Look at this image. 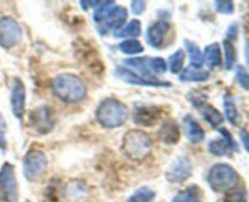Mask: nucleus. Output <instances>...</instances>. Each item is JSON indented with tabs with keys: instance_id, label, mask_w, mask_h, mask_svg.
<instances>
[{
	"instance_id": "nucleus-1",
	"label": "nucleus",
	"mask_w": 249,
	"mask_h": 202,
	"mask_svg": "<svg viewBox=\"0 0 249 202\" xmlns=\"http://www.w3.org/2000/svg\"><path fill=\"white\" fill-rule=\"evenodd\" d=\"M51 90L53 95L63 102L75 104L87 96V85L78 75L72 73H62L51 80Z\"/></svg>"
},
{
	"instance_id": "nucleus-2",
	"label": "nucleus",
	"mask_w": 249,
	"mask_h": 202,
	"mask_svg": "<svg viewBox=\"0 0 249 202\" xmlns=\"http://www.w3.org/2000/svg\"><path fill=\"white\" fill-rule=\"evenodd\" d=\"M153 143L148 134L140 129H131L122 139V151L131 161L140 162L152 152Z\"/></svg>"
},
{
	"instance_id": "nucleus-3",
	"label": "nucleus",
	"mask_w": 249,
	"mask_h": 202,
	"mask_svg": "<svg viewBox=\"0 0 249 202\" xmlns=\"http://www.w3.org/2000/svg\"><path fill=\"white\" fill-rule=\"evenodd\" d=\"M129 111L124 104L116 99L104 100L96 110V119L105 128H119L126 122Z\"/></svg>"
},
{
	"instance_id": "nucleus-4",
	"label": "nucleus",
	"mask_w": 249,
	"mask_h": 202,
	"mask_svg": "<svg viewBox=\"0 0 249 202\" xmlns=\"http://www.w3.org/2000/svg\"><path fill=\"white\" fill-rule=\"evenodd\" d=\"M208 183L209 186L215 192L230 191L237 185L238 175L231 165L218 163L209 170Z\"/></svg>"
},
{
	"instance_id": "nucleus-5",
	"label": "nucleus",
	"mask_w": 249,
	"mask_h": 202,
	"mask_svg": "<svg viewBox=\"0 0 249 202\" xmlns=\"http://www.w3.org/2000/svg\"><path fill=\"white\" fill-rule=\"evenodd\" d=\"M48 168V157L40 150H31L23 158V175L29 182H36Z\"/></svg>"
},
{
	"instance_id": "nucleus-6",
	"label": "nucleus",
	"mask_w": 249,
	"mask_h": 202,
	"mask_svg": "<svg viewBox=\"0 0 249 202\" xmlns=\"http://www.w3.org/2000/svg\"><path fill=\"white\" fill-rule=\"evenodd\" d=\"M18 184L14 165L9 162L0 168V200L4 202H18Z\"/></svg>"
},
{
	"instance_id": "nucleus-7",
	"label": "nucleus",
	"mask_w": 249,
	"mask_h": 202,
	"mask_svg": "<svg viewBox=\"0 0 249 202\" xmlns=\"http://www.w3.org/2000/svg\"><path fill=\"white\" fill-rule=\"evenodd\" d=\"M22 39V28L15 18L5 16L0 18V46L10 49Z\"/></svg>"
},
{
	"instance_id": "nucleus-8",
	"label": "nucleus",
	"mask_w": 249,
	"mask_h": 202,
	"mask_svg": "<svg viewBox=\"0 0 249 202\" xmlns=\"http://www.w3.org/2000/svg\"><path fill=\"white\" fill-rule=\"evenodd\" d=\"M28 123L36 134H40V135L48 134L53 128V114H51V110L48 106H45V105L36 107V110H33L29 113Z\"/></svg>"
},
{
	"instance_id": "nucleus-9",
	"label": "nucleus",
	"mask_w": 249,
	"mask_h": 202,
	"mask_svg": "<svg viewBox=\"0 0 249 202\" xmlns=\"http://www.w3.org/2000/svg\"><path fill=\"white\" fill-rule=\"evenodd\" d=\"M162 118V109L155 105H135L133 111V121L139 126L151 127Z\"/></svg>"
},
{
	"instance_id": "nucleus-10",
	"label": "nucleus",
	"mask_w": 249,
	"mask_h": 202,
	"mask_svg": "<svg viewBox=\"0 0 249 202\" xmlns=\"http://www.w3.org/2000/svg\"><path fill=\"white\" fill-rule=\"evenodd\" d=\"M114 74L117 78H119L123 82L133 85H142V87H172L169 82H163L160 79H147L142 77L139 73L133 72L131 70L126 67H117L114 71Z\"/></svg>"
},
{
	"instance_id": "nucleus-11",
	"label": "nucleus",
	"mask_w": 249,
	"mask_h": 202,
	"mask_svg": "<svg viewBox=\"0 0 249 202\" xmlns=\"http://www.w3.org/2000/svg\"><path fill=\"white\" fill-rule=\"evenodd\" d=\"M126 17H128V12H126L125 7L114 6L109 11V14L100 23H97L99 24L97 31L102 36H105V34H107L111 31H118L123 26L124 22L126 21Z\"/></svg>"
},
{
	"instance_id": "nucleus-12",
	"label": "nucleus",
	"mask_w": 249,
	"mask_h": 202,
	"mask_svg": "<svg viewBox=\"0 0 249 202\" xmlns=\"http://www.w3.org/2000/svg\"><path fill=\"white\" fill-rule=\"evenodd\" d=\"M192 165L187 157H178L170 165L169 169L167 170L168 182L170 183H182L191 175Z\"/></svg>"
},
{
	"instance_id": "nucleus-13",
	"label": "nucleus",
	"mask_w": 249,
	"mask_h": 202,
	"mask_svg": "<svg viewBox=\"0 0 249 202\" xmlns=\"http://www.w3.org/2000/svg\"><path fill=\"white\" fill-rule=\"evenodd\" d=\"M219 131L223 135V139H214V140L209 141L208 148L212 155L224 157V156L230 155L231 151L237 150V145L225 128H220Z\"/></svg>"
},
{
	"instance_id": "nucleus-14",
	"label": "nucleus",
	"mask_w": 249,
	"mask_h": 202,
	"mask_svg": "<svg viewBox=\"0 0 249 202\" xmlns=\"http://www.w3.org/2000/svg\"><path fill=\"white\" fill-rule=\"evenodd\" d=\"M11 110L16 118L22 119L26 110V87L21 79H15L11 89Z\"/></svg>"
},
{
	"instance_id": "nucleus-15",
	"label": "nucleus",
	"mask_w": 249,
	"mask_h": 202,
	"mask_svg": "<svg viewBox=\"0 0 249 202\" xmlns=\"http://www.w3.org/2000/svg\"><path fill=\"white\" fill-rule=\"evenodd\" d=\"M169 29L170 24L167 21L160 19V21L155 22V23L148 27L147 33H146V40L153 48H160L162 45L165 34L168 33Z\"/></svg>"
},
{
	"instance_id": "nucleus-16",
	"label": "nucleus",
	"mask_w": 249,
	"mask_h": 202,
	"mask_svg": "<svg viewBox=\"0 0 249 202\" xmlns=\"http://www.w3.org/2000/svg\"><path fill=\"white\" fill-rule=\"evenodd\" d=\"M89 195L87 185L79 180L70 182L65 186V196L70 202H85Z\"/></svg>"
},
{
	"instance_id": "nucleus-17",
	"label": "nucleus",
	"mask_w": 249,
	"mask_h": 202,
	"mask_svg": "<svg viewBox=\"0 0 249 202\" xmlns=\"http://www.w3.org/2000/svg\"><path fill=\"white\" fill-rule=\"evenodd\" d=\"M158 135H160V140L167 145H175L179 141L180 135H181L179 124L174 119L165 121L160 127Z\"/></svg>"
},
{
	"instance_id": "nucleus-18",
	"label": "nucleus",
	"mask_w": 249,
	"mask_h": 202,
	"mask_svg": "<svg viewBox=\"0 0 249 202\" xmlns=\"http://www.w3.org/2000/svg\"><path fill=\"white\" fill-rule=\"evenodd\" d=\"M184 130L185 135L191 141L192 144H198L201 143L204 139V130L201 127V124L196 121L192 116L187 114L184 117Z\"/></svg>"
},
{
	"instance_id": "nucleus-19",
	"label": "nucleus",
	"mask_w": 249,
	"mask_h": 202,
	"mask_svg": "<svg viewBox=\"0 0 249 202\" xmlns=\"http://www.w3.org/2000/svg\"><path fill=\"white\" fill-rule=\"evenodd\" d=\"M197 109L201 111L202 116L206 119L207 123H208L209 126L213 127V128H218V127H220L221 124L224 123L223 113H220V111L216 110L215 107L212 106V105L203 102V104L199 105Z\"/></svg>"
},
{
	"instance_id": "nucleus-20",
	"label": "nucleus",
	"mask_w": 249,
	"mask_h": 202,
	"mask_svg": "<svg viewBox=\"0 0 249 202\" xmlns=\"http://www.w3.org/2000/svg\"><path fill=\"white\" fill-rule=\"evenodd\" d=\"M204 62L208 63L211 68H216L221 66V48L219 43H212L204 49Z\"/></svg>"
},
{
	"instance_id": "nucleus-21",
	"label": "nucleus",
	"mask_w": 249,
	"mask_h": 202,
	"mask_svg": "<svg viewBox=\"0 0 249 202\" xmlns=\"http://www.w3.org/2000/svg\"><path fill=\"white\" fill-rule=\"evenodd\" d=\"M209 72L208 71L201 70V68H194L187 67L180 73L179 80L181 82H206L209 79Z\"/></svg>"
},
{
	"instance_id": "nucleus-22",
	"label": "nucleus",
	"mask_w": 249,
	"mask_h": 202,
	"mask_svg": "<svg viewBox=\"0 0 249 202\" xmlns=\"http://www.w3.org/2000/svg\"><path fill=\"white\" fill-rule=\"evenodd\" d=\"M148 60H150V57H134L124 60V63L128 67H133L134 70L138 71L139 73L142 74V77L147 78V79H157V78L151 74L150 67H148Z\"/></svg>"
},
{
	"instance_id": "nucleus-23",
	"label": "nucleus",
	"mask_w": 249,
	"mask_h": 202,
	"mask_svg": "<svg viewBox=\"0 0 249 202\" xmlns=\"http://www.w3.org/2000/svg\"><path fill=\"white\" fill-rule=\"evenodd\" d=\"M224 110H225L228 121L232 126H237L238 122H240V113H238V110L236 107V104L233 101V97L231 95V92H226L225 96H224Z\"/></svg>"
},
{
	"instance_id": "nucleus-24",
	"label": "nucleus",
	"mask_w": 249,
	"mask_h": 202,
	"mask_svg": "<svg viewBox=\"0 0 249 202\" xmlns=\"http://www.w3.org/2000/svg\"><path fill=\"white\" fill-rule=\"evenodd\" d=\"M185 45H186V50L189 53L190 57V63H191V67L194 68H201L204 65V57L203 53L201 51V49L194 43V41L185 40Z\"/></svg>"
},
{
	"instance_id": "nucleus-25",
	"label": "nucleus",
	"mask_w": 249,
	"mask_h": 202,
	"mask_svg": "<svg viewBox=\"0 0 249 202\" xmlns=\"http://www.w3.org/2000/svg\"><path fill=\"white\" fill-rule=\"evenodd\" d=\"M141 34V22L139 19H133L125 24L124 27H121L118 31L114 32V36L117 38H136Z\"/></svg>"
},
{
	"instance_id": "nucleus-26",
	"label": "nucleus",
	"mask_w": 249,
	"mask_h": 202,
	"mask_svg": "<svg viewBox=\"0 0 249 202\" xmlns=\"http://www.w3.org/2000/svg\"><path fill=\"white\" fill-rule=\"evenodd\" d=\"M119 50L126 55H138V54L143 53V46L140 41L135 40V39H128V40L123 41L118 45Z\"/></svg>"
},
{
	"instance_id": "nucleus-27",
	"label": "nucleus",
	"mask_w": 249,
	"mask_h": 202,
	"mask_svg": "<svg viewBox=\"0 0 249 202\" xmlns=\"http://www.w3.org/2000/svg\"><path fill=\"white\" fill-rule=\"evenodd\" d=\"M156 197L155 190L150 189V187H140L136 190L130 197H129V202H151Z\"/></svg>"
},
{
	"instance_id": "nucleus-28",
	"label": "nucleus",
	"mask_w": 249,
	"mask_h": 202,
	"mask_svg": "<svg viewBox=\"0 0 249 202\" xmlns=\"http://www.w3.org/2000/svg\"><path fill=\"white\" fill-rule=\"evenodd\" d=\"M184 58H185L184 50L179 49V50L175 51V53L169 57L170 72L174 73V74H178V73L181 72V68L182 66H184Z\"/></svg>"
},
{
	"instance_id": "nucleus-29",
	"label": "nucleus",
	"mask_w": 249,
	"mask_h": 202,
	"mask_svg": "<svg viewBox=\"0 0 249 202\" xmlns=\"http://www.w3.org/2000/svg\"><path fill=\"white\" fill-rule=\"evenodd\" d=\"M224 50H225V68L228 71L232 70L236 62V50L231 40H224Z\"/></svg>"
},
{
	"instance_id": "nucleus-30",
	"label": "nucleus",
	"mask_w": 249,
	"mask_h": 202,
	"mask_svg": "<svg viewBox=\"0 0 249 202\" xmlns=\"http://www.w3.org/2000/svg\"><path fill=\"white\" fill-rule=\"evenodd\" d=\"M114 7V1H101L99 6L95 7L94 12V21L96 23H100L107 15L109 14L112 9Z\"/></svg>"
},
{
	"instance_id": "nucleus-31",
	"label": "nucleus",
	"mask_w": 249,
	"mask_h": 202,
	"mask_svg": "<svg viewBox=\"0 0 249 202\" xmlns=\"http://www.w3.org/2000/svg\"><path fill=\"white\" fill-rule=\"evenodd\" d=\"M148 67H150L151 74L156 78V75L165 73V71H167V62H165V60H163L160 57H150V60H148Z\"/></svg>"
},
{
	"instance_id": "nucleus-32",
	"label": "nucleus",
	"mask_w": 249,
	"mask_h": 202,
	"mask_svg": "<svg viewBox=\"0 0 249 202\" xmlns=\"http://www.w3.org/2000/svg\"><path fill=\"white\" fill-rule=\"evenodd\" d=\"M236 78H237L238 84H240L243 89L245 90L249 89V77L245 66L238 65L237 67H236Z\"/></svg>"
},
{
	"instance_id": "nucleus-33",
	"label": "nucleus",
	"mask_w": 249,
	"mask_h": 202,
	"mask_svg": "<svg viewBox=\"0 0 249 202\" xmlns=\"http://www.w3.org/2000/svg\"><path fill=\"white\" fill-rule=\"evenodd\" d=\"M214 6H215L216 11L224 15L232 14L233 10H235L233 2L230 0H216V1H214Z\"/></svg>"
},
{
	"instance_id": "nucleus-34",
	"label": "nucleus",
	"mask_w": 249,
	"mask_h": 202,
	"mask_svg": "<svg viewBox=\"0 0 249 202\" xmlns=\"http://www.w3.org/2000/svg\"><path fill=\"white\" fill-rule=\"evenodd\" d=\"M225 202H247V192L245 190H236L226 195Z\"/></svg>"
},
{
	"instance_id": "nucleus-35",
	"label": "nucleus",
	"mask_w": 249,
	"mask_h": 202,
	"mask_svg": "<svg viewBox=\"0 0 249 202\" xmlns=\"http://www.w3.org/2000/svg\"><path fill=\"white\" fill-rule=\"evenodd\" d=\"M172 202H199L197 196L190 191H181L177 194Z\"/></svg>"
},
{
	"instance_id": "nucleus-36",
	"label": "nucleus",
	"mask_w": 249,
	"mask_h": 202,
	"mask_svg": "<svg viewBox=\"0 0 249 202\" xmlns=\"http://www.w3.org/2000/svg\"><path fill=\"white\" fill-rule=\"evenodd\" d=\"M6 133H7V126L6 121L2 117V114L0 113V147L2 150L6 148Z\"/></svg>"
},
{
	"instance_id": "nucleus-37",
	"label": "nucleus",
	"mask_w": 249,
	"mask_h": 202,
	"mask_svg": "<svg viewBox=\"0 0 249 202\" xmlns=\"http://www.w3.org/2000/svg\"><path fill=\"white\" fill-rule=\"evenodd\" d=\"M146 10V1H141V0H134L131 1V11L134 15H141L145 12Z\"/></svg>"
},
{
	"instance_id": "nucleus-38",
	"label": "nucleus",
	"mask_w": 249,
	"mask_h": 202,
	"mask_svg": "<svg viewBox=\"0 0 249 202\" xmlns=\"http://www.w3.org/2000/svg\"><path fill=\"white\" fill-rule=\"evenodd\" d=\"M240 139L243 144V147H245L246 151H248V143H249V139H248V133L246 129H241L240 130Z\"/></svg>"
},
{
	"instance_id": "nucleus-39",
	"label": "nucleus",
	"mask_w": 249,
	"mask_h": 202,
	"mask_svg": "<svg viewBox=\"0 0 249 202\" xmlns=\"http://www.w3.org/2000/svg\"><path fill=\"white\" fill-rule=\"evenodd\" d=\"M101 1H80V5L84 10H88L89 7H96L99 6Z\"/></svg>"
},
{
	"instance_id": "nucleus-40",
	"label": "nucleus",
	"mask_w": 249,
	"mask_h": 202,
	"mask_svg": "<svg viewBox=\"0 0 249 202\" xmlns=\"http://www.w3.org/2000/svg\"><path fill=\"white\" fill-rule=\"evenodd\" d=\"M228 34H229V38L235 39L236 36H237V26H236V24H232V26L229 28Z\"/></svg>"
},
{
	"instance_id": "nucleus-41",
	"label": "nucleus",
	"mask_w": 249,
	"mask_h": 202,
	"mask_svg": "<svg viewBox=\"0 0 249 202\" xmlns=\"http://www.w3.org/2000/svg\"><path fill=\"white\" fill-rule=\"evenodd\" d=\"M26 202H31V201H29V200H26Z\"/></svg>"
}]
</instances>
